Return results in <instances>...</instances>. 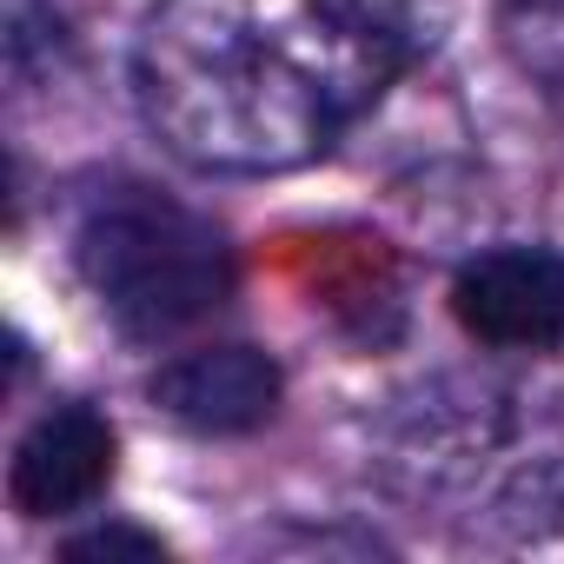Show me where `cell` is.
<instances>
[{
	"label": "cell",
	"instance_id": "cell-1",
	"mask_svg": "<svg viewBox=\"0 0 564 564\" xmlns=\"http://www.w3.org/2000/svg\"><path fill=\"white\" fill-rule=\"evenodd\" d=\"M412 0H160L133 94L199 173H293L333 153L405 74Z\"/></svg>",
	"mask_w": 564,
	"mask_h": 564
},
{
	"label": "cell",
	"instance_id": "cell-2",
	"mask_svg": "<svg viewBox=\"0 0 564 564\" xmlns=\"http://www.w3.org/2000/svg\"><path fill=\"white\" fill-rule=\"evenodd\" d=\"M379 471L458 531L544 538L564 524V412L505 379H432L379 419Z\"/></svg>",
	"mask_w": 564,
	"mask_h": 564
},
{
	"label": "cell",
	"instance_id": "cell-3",
	"mask_svg": "<svg viewBox=\"0 0 564 564\" xmlns=\"http://www.w3.org/2000/svg\"><path fill=\"white\" fill-rule=\"evenodd\" d=\"M74 259L87 272L94 300L107 306V319L133 339H173L199 326L206 313H219L232 286L226 239L199 213L140 186L87 206Z\"/></svg>",
	"mask_w": 564,
	"mask_h": 564
},
{
	"label": "cell",
	"instance_id": "cell-4",
	"mask_svg": "<svg viewBox=\"0 0 564 564\" xmlns=\"http://www.w3.org/2000/svg\"><path fill=\"white\" fill-rule=\"evenodd\" d=\"M458 326L491 352H551L564 346V252L551 246H491L452 279Z\"/></svg>",
	"mask_w": 564,
	"mask_h": 564
},
{
	"label": "cell",
	"instance_id": "cell-5",
	"mask_svg": "<svg viewBox=\"0 0 564 564\" xmlns=\"http://www.w3.org/2000/svg\"><path fill=\"white\" fill-rule=\"evenodd\" d=\"M113 425L94 405H54L47 419H34V432L14 445V511L21 518H67L87 511L107 485H113Z\"/></svg>",
	"mask_w": 564,
	"mask_h": 564
},
{
	"label": "cell",
	"instance_id": "cell-6",
	"mask_svg": "<svg viewBox=\"0 0 564 564\" xmlns=\"http://www.w3.org/2000/svg\"><path fill=\"white\" fill-rule=\"evenodd\" d=\"M153 405L186 432L232 438L279 412V366L259 346H199L153 372Z\"/></svg>",
	"mask_w": 564,
	"mask_h": 564
},
{
	"label": "cell",
	"instance_id": "cell-7",
	"mask_svg": "<svg viewBox=\"0 0 564 564\" xmlns=\"http://www.w3.org/2000/svg\"><path fill=\"white\" fill-rule=\"evenodd\" d=\"M498 34L544 94H564V0H498Z\"/></svg>",
	"mask_w": 564,
	"mask_h": 564
},
{
	"label": "cell",
	"instance_id": "cell-8",
	"mask_svg": "<svg viewBox=\"0 0 564 564\" xmlns=\"http://www.w3.org/2000/svg\"><path fill=\"white\" fill-rule=\"evenodd\" d=\"M160 551H166L160 538H147V531H120V524L87 531V538H74V544H67V557H74V564H94V557H160Z\"/></svg>",
	"mask_w": 564,
	"mask_h": 564
}]
</instances>
